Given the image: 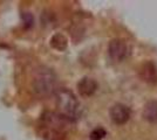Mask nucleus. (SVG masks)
<instances>
[{
	"label": "nucleus",
	"mask_w": 157,
	"mask_h": 140,
	"mask_svg": "<svg viewBox=\"0 0 157 140\" xmlns=\"http://www.w3.org/2000/svg\"><path fill=\"white\" fill-rule=\"evenodd\" d=\"M76 88H78V95L81 97H90V96H93L94 93L96 92L98 84L94 78L85 76L78 82Z\"/></svg>",
	"instance_id": "423d86ee"
},
{
	"label": "nucleus",
	"mask_w": 157,
	"mask_h": 140,
	"mask_svg": "<svg viewBox=\"0 0 157 140\" xmlns=\"http://www.w3.org/2000/svg\"><path fill=\"white\" fill-rule=\"evenodd\" d=\"M105 135H107V132L103 127H96L90 132L89 138H90V140H102Z\"/></svg>",
	"instance_id": "9b49d317"
},
{
	"label": "nucleus",
	"mask_w": 157,
	"mask_h": 140,
	"mask_svg": "<svg viewBox=\"0 0 157 140\" xmlns=\"http://www.w3.org/2000/svg\"><path fill=\"white\" fill-rule=\"evenodd\" d=\"M55 104L58 107V113L69 121H76L82 114V106L78 97L72 90L60 88L55 93Z\"/></svg>",
	"instance_id": "f03ea898"
},
{
	"label": "nucleus",
	"mask_w": 157,
	"mask_h": 140,
	"mask_svg": "<svg viewBox=\"0 0 157 140\" xmlns=\"http://www.w3.org/2000/svg\"><path fill=\"white\" fill-rule=\"evenodd\" d=\"M142 116L150 124H157V100H149L145 103Z\"/></svg>",
	"instance_id": "6e6552de"
},
{
	"label": "nucleus",
	"mask_w": 157,
	"mask_h": 140,
	"mask_svg": "<svg viewBox=\"0 0 157 140\" xmlns=\"http://www.w3.org/2000/svg\"><path fill=\"white\" fill-rule=\"evenodd\" d=\"M21 20H22V25L25 27V29H29L34 26V16L28 11H25L21 13Z\"/></svg>",
	"instance_id": "9d476101"
},
{
	"label": "nucleus",
	"mask_w": 157,
	"mask_h": 140,
	"mask_svg": "<svg viewBox=\"0 0 157 140\" xmlns=\"http://www.w3.org/2000/svg\"><path fill=\"white\" fill-rule=\"evenodd\" d=\"M108 55L115 62L124 61L129 55V47L123 39H113L108 45Z\"/></svg>",
	"instance_id": "20e7f679"
},
{
	"label": "nucleus",
	"mask_w": 157,
	"mask_h": 140,
	"mask_svg": "<svg viewBox=\"0 0 157 140\" xmlns=\"http://www.w3.org/2000/svg\"><path fill=\"white\" fill-rule=\"evenodd\" d=\"M138 75L141 80L147 83H156L157 82V66L152 61H147L138 69Z\"/></svg>",
	"instance_id": "0eeeda50"
},
{
	"label": "nucleus",
	"mask_w": 157,
	"mask_h": 140,
	"mask_svg": "<svg viewBox=\"0 0 157 140\" xmlns=\"http://www.w3.org/2000/svg\"><path fill=\"white\" fill-rule=\"evenodd\" d=\"M49 45H51L52 48H54L55 50L63 52V50L67 49V47H68V39H67L62 33H55L52 38H51Z\"/></svg>",
	"instance_id": "1a4fd4ad"
},
{
	"label": "nucleus",
	"mask_w": 157,
	"mask_h": 140,
	"mask_svg": "<svg viewBox=\"0 0 157 140\" xmlns=\"http://www.w3.org/2000/svg\"><path fill=\"white\" fill-rule=\"evenodd\" d=\"M109 116L110 119L113 120L114 124L116 125H124L125 123H128V120L130 119L131 111L130 109L122 104V103H116L110 107L109 110Z\"/></svg>",
	"instance_id": "39448f33"
},
{
	"label": "nucleus",
	"mask_w": 157,
	"mask_h": 140,
	"mask_svg": "<svg viewBox=\"0 0 157 140\" xmlns=\"http://www.w3.org/2000/svg\"><path fill=\"white\" fill-rule=\"evenodd\" d=\"M56 75L53 69L41 67L39 70H36V74L32 81V90L39 97H48L56 93Z\"/></svg>",
	"instance_id": "7ed1b4c3"
},
{
	"label": "nucleus",
	"mask_w": 157,
	"mask_h": 140,
	"mask_svg": "<svg viewBox=\"0 0 157 140\" xmlns=\"http://www.w3.org/2000/svg\"><path fill=\"white\" fill-rule=\"evenodd\" d=\"M71 123L58 112L45 111L38 125L40 137L44 140H65Z\"/></svg>",
	"instance_id": "f257e3e1"
}]
</instances>
